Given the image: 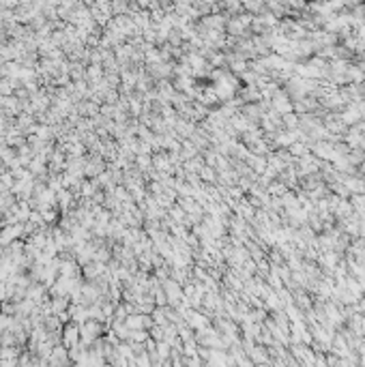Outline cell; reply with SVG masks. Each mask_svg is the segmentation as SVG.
<instances>
[{"instance_id":"obj_1","label":"cell","mask_w":365,"mask_h":367,"mask_svg":"<svg viewBox=\"0 0 365 367\" xmlns=\"http://www.w3.org/2000/svg\"><path fill=\"white\" fill-rule=\"evenodd\" d=\"M62 341H64V346H75V344H80V326L69 324L67 328H64V333H62Z\"/></svg>"}]
</instances>
